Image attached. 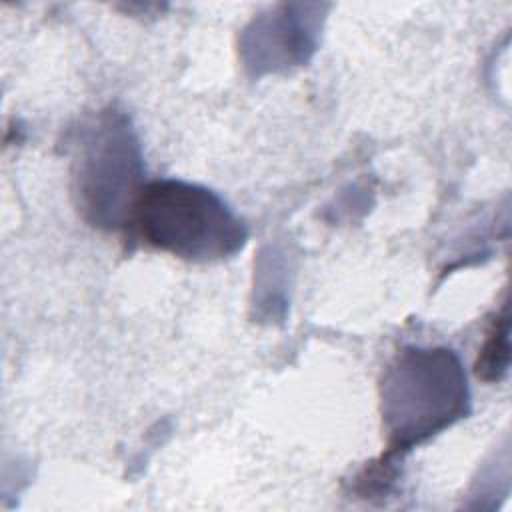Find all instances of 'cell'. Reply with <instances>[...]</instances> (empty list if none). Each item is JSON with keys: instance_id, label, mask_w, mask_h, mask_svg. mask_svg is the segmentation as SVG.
Wrapping results in <instances>:
<instances>
[{"instance_id": "6da1fadb", "label": "cell", "mask_w": 512, "mask_h": 512, "mask_svg": "<svg viewBox=\"0 0 512 512\" xmlns=\"http://www.w3.org/2000/svg\"><path fill=\"white\" fill-rule=\"evenodd\" d=\"M380 404L388 452L400 458L470 412L458 354L438 346H404L382 376Z\"/></svg>"}, {"instance_id": "7a4b0ae2", "label": "cell", "mask_w": 512, "mask_h": 512, "mask_svg": "<svg viewBox=\"0 0 512 512\" xmlns=\"http://www.w3.org/2000/svg\"><path fill=\"white\" fill-rule=\"evenodd\" d=\"M128 224L144 244L192 262L232 258L248 240L246 224L214 190L176 178L144 184Z\"/></svg>"}, {"instance_id": "3957f363", "label": "cell", "mask_w": 512, "mask_h": 512, "mask_svg": "<svg viewBox=\"0 0 512 512\" xmlns=\"http://www.w3.org/2000/svg\"><path fill=\"white\" fill-rule=\"evenodd\" d=\"M142 152L126 114L108 108L84 124L74 142L72 194L98 228L128 224L142 184Z\"/></svg>"}, {"instance_id": "277c9868", "label": "cell", "mask_w": 512, "mask_h": 512, "mask_svg": "<svg viewBox=\"0 0 512 512\" xmlns=\"http://www.w3.org/2000/svg\"><path fill=\"white\" fill-rule=\"evenodd\" d=\"M508 334H510V322H508V304L502 306V310L492 320V326L486 334L484 346L476 360V374L486 380L494 382L500 380L508 368Z\"/></svg>"}]
</instances>
